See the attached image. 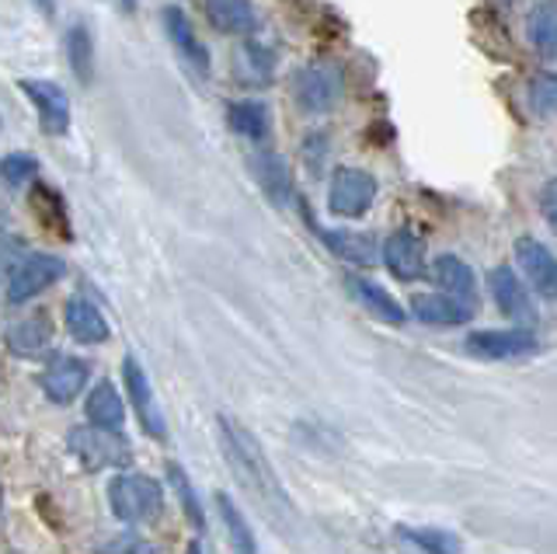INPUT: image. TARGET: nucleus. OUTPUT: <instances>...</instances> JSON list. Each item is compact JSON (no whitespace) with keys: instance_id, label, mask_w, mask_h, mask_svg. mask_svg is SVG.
<instances>
[{"instance_id":"nucleus-1","label":"nucleus","mask_w":557,"mask_h":554,"mask_svg":"<svg viewBox=\"0 0 557 554\" xmlns=\"http://www.w3.org/2000/svg\"><path fill=\"white\" fill-rule=\"evenodd\" d=\"M216 436H220V450H223L226 464H231L234 478L248 489V495L258 498L272 516L286 513L283 484H278L265 450H261V443L251 436V432L244 429L237 419H231V415H216Z\"/></svg>"},{"instance_id":"nucleus-2","label":"nucleus","mask_w":557,"mask_h":554,"mask_svg":"<svg viewBox=\"0 0 557 554\" xmlns=\"http://www.w3.org/2000/svg\"><path fill=\"white\" fill-rule=\"evenodd\" d=\"M109 506L122 524H153L164 509V489L147 475H119L109 484Z\"/></svg>"},{"instance_id":"nucleus-3","label":"nucleus","mask_w":557,"mask_h":554,"mask_svg":"<svg viewBox=\"0 0 557 554\" xmlns=\"http://www.w3.org/2000/svg\"><path fill=\"white\" fill-rule=\"evenodd\" d=\"M293 98H296V106L310 115L331 112L342 98V71L327 60H313L300 66L293 77Z\"/></svg>"},{"instance_id":"nucleus-4","label":"nucleus","mask_w":557,"mask_h":554,"mask_svg":"<svg viewBox=\"0 0 557 554\" xmlns=\"http://www.w3.org/2000/svg\"><path fill=\"white\" fill-rule=\"evenodd\" d=\"M70 450L74 457L87 467V471H101V467H115V464H126L129 460V446L119 432L109 429H98V426H81L70 432Z\"/></svg>"},{"instance_id":"nucleus-5","label":"nucleus","mask_w":557,"mask_h":554,"mask_svg":"<svg viewBox=\"0 0 557 554\" xmlns=\"http://www.w3.org/2000/svg\"><path fill=\"white\" fill-rule=\"evenodd\" d=\"M376 199V178L362 168H338L327 188V206L335 217H362Z\"/></svg>"},{"instance_id":"nucleus-6","label":"nucleus","mask_w":557,"mask_h":554,"mask_svg":"<svg viewBox=\"0 0 557 554\" xmlns=\"http://www.w3.org/2000/svg\"><path fill=\"white\" fill-rule=\"evenodd\" d=\"M463 349L478 359H527L540 349L533 328H509V332H474Z\"/></svg>"},{"instance_id":"nucleus-7","label":"nucleus","mask_w":557,"mask_h":554,"mask_svg":"<svg viewBox=\"0 0 557 554\" xmlns=\"http://www.w3.org/2000/svg\"><path fill=\"white\" fill-rule=\"evenodd\" d=\"M63 272H66V266L57 255H25V262L17 266L14 275L8 280V300L25 304L32 297H39V293L57 283Z\"/></svg>"},{"instance_id":"nucleus-8","label":"nucleus","mask_w":557,"mask_h":554,"mask_svg":"<svg viewBox=\"0 0 557 554\" xmlns=\"http://www.w3.org/2000/svg\"><path fill=\"white\" fill-rule=\"evenodd\" d=\"M17 88L28 95V101L39 112V126L49 136H63L70 130V98L60 84L52 81H17Z\"/></svg>"},{"instance_id":"nucleus-9","label":"nucleus","mask_w":557,"mask_h":554,"mask_svg":"<svg viewBox=\"0 0 557 554\" xmlns=\"http://www.w3.org/2000/svg\"><path fill=\"white\" fill-rule=\"evenodd\" d=\"M87 362L77 356H52L46 362V370L39 377V387L46 391V397L52 405H70L74 397L84 391L87 384Z\"/></svg>"},{"instance_id":"nucleus-10","label":"nucleus","mask_w":557,"mask_h":554,"mask_svg":"<svg viewBox=\"0 0 557 554\" xmlns=\"http://www.w3.org/2000/svg\"><path fill=\"white\" fill-rule=\"evenodd\" d=\"M487 290H492V297H495V304H498V310L505 318H512V321L527 324V328L536 324V307L530 300V290L522 286V280L512 269L498 266V269L487 272Z\"/></svg>"},{"instance_id":"nucleus-11","label":"nucleus","mask_w":557,"mask_h":554,"mask_svg":"<svg viewBox=\"0 0 557 554\" xmlns=\"http://www.w3.org/2000/svg\"><path fill=\"white\" fill-rule=\"evenodd\" d=\"M122 380H126L129 402H133V408L139 415V426H144V432L153 440H164V415H161V408H157V397L150 391V380H147L144 367H139L133 356L122 359Z\"/></svg>"},{"instance_id":"nucleus-12","label":"nucleus","mask_w":557,"mask_h":554,"mask_svg":"<svg viewBox=\"0 0 557 554\" xmlns=\"http://www.w3.org/2000/svg\"><path fill=\"white\" fill-rule=\"evenodd\" d=\"M516 262H519L522 272H527L530 286L540 293V297H544V300L557 297V262H554V255L540 245V241L519 237L516 241Z\"/></svg>"},{"instance_id":"nucleus-13","label":"nucleus","mask_w":557,"mask_h":554,"mask_svg":"<svg viewBox=\"0 0 557 554\" xmlns=\"http://www.w3.org/2000/svg\"><path fill=\"white\" fill-rule=\"evenodd\" d=\"M380 255L397 280L411 283V280H418V275H425V241L411 231H394L387 241H383Z\"/></svg>"},{"instance_id":"nucleus-14","label":"nucleus","mask_w":557,"mask_h":554,"mask_svg":"<svg viewBox=\"0 0 557 554\" xmlns=\"http://www.w3.org/2000/svg\"><path fill=\"white\" fill-rule=\"evenodd\" d=\"M304 220L313 227V234H318L321 241H324V248L327 251H335L338 258H345V262H352V266H366L370 269L376 258H380V251H376V245L366 234H356V231H327V227H321L318 220L310 217V210L304 206Z\"/></svg>"},{"instance_id":"nucleus-15","label":"nucleus","mask_w":557,"mask_h":554,"mask_svg":"<svg viewBox=\"0 0 557 554\" xmlns=\"http://www.w3.org/2000/svg\"><path fill=\"white\" fill-rule=\"evenodd\" d=\"M251 168H255V178L261 185V193H265V199L275 206V210H286L293 202V175H289L286 161L272 150H261V153H255Z\"/></svg>"},{"instance_id":"nucleus-16","label":"nucleus","mask_w":557,"mask_h":554,"mask_svg":"<svg viewBox=\"0 0 557 554\" xmlns=\"http://www.w3.org/2000/svg\"><path fill=\"white\" fill-rule=\"evenodd\" d=\"M209 25L223 36H251L258 28V11L251 0H202Z\"/></svg>"},{"instance_id":"nucleus-17","label":"nucleus","mask_w":557,"mask_h":554,"mask_svg":"<svg viewBox=\"0 0 557 554\" xmlns=\"http://www.w3.org/2000/svg\"><path fill=\"white\" fill-rule=\"evenodd\" d=\"M411 315L422 324L453 328V324H467L474 310H470L460 297H449V293H418L411 300Z\"/></svg>"},{"instance_id":"nucleus-18","label":"nucleus","mask_w":557,"mask_h":554,"mask_svg":"<svg viewBox=\"0 0 557 554\" xmlns=\"http://www.w3.org/2000/svg\"><path fill=\"white\" fill-rule=\"evenodd\" d=\"M164 28L171 36V46L185 57V63L191 66V71H196L199 77H209V53L199 42L196 28H191V22L185 19L182 8H164Z\"/></svg>"},{"instance_id":"nucleus-19","label":"nucleus","mask_w":557,"mask_h":554,"mask_svg":"<svg viewBox=\"0 0 557 554\" xmlns=\"http://www.w3.org/2000/svg\"><path fill=\"white\" fill-rule=\"evenodd\" d=\"M345 290L352 293V300H356V304H362V307L370 310L373 318H380L383 324L400 328V324L408 321V310L400 307L387 290L376 286V283H370V280H362V275H348V280H345Z\"/></svg>"},{"instance_id":"nucleus-20","label":"nucleus","mask_w":557,"mask_h":554,"mask_svg":"<svg viewBox=\"0 0 557 554\" xmlns=\"http://www.w3.org/2000/svg\"><path fill=\"white\" fill-rule=\"evenodd\" d=\"M66 332L74 335V342L81 345H101L104 338H109V321H104L101 310L84 300V297H74L66 300Z\"/></svg>"},{"instance_id":"nucleus-21","label":"nucleus","mask_w":557,"mask_h":554,"mask_svg":"<svg viewBox=\"0 0 557 554\" xmlns=\"http://www.w3.org/2000/svg\"><path fill=\"white\" fill-rule=\"evenodd\" d=\"M87 422L109 432H122V426H126V405H122L112 380H101V384H95V391L87 394Z\"/></svg>"},{"instance_id":"nucleus-22","label":"nucleus","mask_w":557,"mask_h":554,"mask_svg":"<svg viewBox=\"0 0 557 554\" xmlns=\"http://www.w3.org/2000/svg\"><path fill=\"white\" fill-rule=\"evenodd\" d=\"M32 213L35 220L42 223V227L49 234H57L63 241L74 237V231H70V213H66V202L63 196L57 193V188H49V185H32Z\"/></svg>"},{"instance_id":"nucleus-23","label":"nucleus","mask_w":557,"mask_h":554,"mask_svg":"<svg viewBox=\"0 0 557 554\" xmlns=\"http://www.w3.org/2000/svg\"><path fill=\"white\" fill-rule=\"evenodd\" d=\"M49 338H52V324H49L46 315H32V318L8 328V349L14 356H25V359L39 356L49 345Z\"/></svg>"},{"instance_id":"nucleus-24","label":"nucleus","mask_w":557,"mask_h":554,"mask_svg":"<svg viewBox=\"0 0 557 554\" xmlns=\"http://www.w3.org/2000/svg\"><path fill=\"white\" fill-rule=\"evenodd\" d=\"M226 123L234 133L248 136V140H265L272 130V112L265 101H234L226 109Z\"/></svg>"},{"instance_id":"nucleus-25","label":"nucleus","mask_w":557,"mask_h":554,"mask_svg":"<svg viewBox=\"0 0 557 554\" xmlns=\"http://www.w3.org/2000/svg\"><path fill=\"white\" fill-rule=\"evenodd\" d=\"M394 530H397L400 541L411 544L414 551H422V554H460L463 551L460 537L449 533V530H440V527H408V524H397Z\"/></svg>"},{"instance_id":"nucleus-26","label":"nucleus","mask_w":557,"mask_h":554,"mask_svg":"<svg viewBox=\"0 0 557 554\" xmlns=\"http://www.w3.org/2000/svg\"><path fill=\"white\" fill-rule=\"evenodd\" d=\"M432 275H435V283H440L449 297H474V272H470V266L463 262V258L457 255H440L432 262Z\"/></svg>"},{"instance_id":"nucleus-27","label":"nucleus","mask_w":557,"mask_h":554,"mask_svg":"<svg viewBox=\"0 0 557 554\" xmlns=\"http://www.w3.org/2000/svg\"><path fill=\"white\" fill-rule=\"evenodd\" d=\"M216 506H220V519H223V527H226V537H231L234 554H258L255 530H251L248 519H244V513L237 509V502L226 492H216Z\"/></svg>"},{"instance_id":"nucleus-28","label":"nucleus","mask_w":557,"mask_h":554,"mask_svg":"<svg viewBox=\"0 0 557 554\" xmlns=\"http://www.w3.org/2000/svg\"><path fill=\"white\" fill-rule=\"evenodd\" d=\"M275 74V57L269 46H258V42H244L240 53H237V77L244 84H269Z\"/></svg>"},{"instance_id":"nucleus-29","label":"nucleus","mask_w":557,"mask_h":554,"mask_svg":"<svg viewBox=\"0 0 557 554\" xmlns=\"http://www.w3.org/2000/svg\"><path fill=\"white\" fill-rule=\"evenodd\" d=\"M66 57H70V71L81 84H91L95 77V42L87 25H74L66 32Z\"/></svg>"},{"instance_id":"nucleus-30","label":"nucleus","mask_w":557,"mask_h":554,"mask_svg":"<svg viewBox=\"0 0 557 554\" xmlns=\"http://www.w3.org/2000/svg\"><path fill=\"white\" fill-rule=\"evenodd\" d=\"M554 0H544L533 14H530V39L536 46V53L544 60H554L557 53V19H554Z\"/></svg>"},{"instance_id":"nucleus-31","label":"nucleus","mask_w":557,"mask_h":554,"mask_svg":"<svg viewBox=\"0 0 557 554\" xmlns=\"http://www.w3.org/2000/svg\"><path fill=\"white\" fill-rule=\"evenodd\" d=\"M168 478H171V492L178 495L182 509H185V516H188V524L202 533V530H206V513H202V506H199V495H196V489H191V481H188V475H185V467H182V464H168Z\"/></svg>"},{"instance_id":"nucleus-32","label":"nucleus","mask_w":557,"mask_h":554,"mask_svg":"<svg viewBox=\"0 0 557 554\" xmlns=\"http://www.w3.org/2000/svg\"><path fill=\"white\" fill-rule=\"evenodd\" d=\"M530 106L540 119H550L554 115V106H557V77L550 71L536 74L530 81Z\"/></svg>"},{"instance_id":"nucleus-33","label":"nucleus","mask_w":557,"mask_h":554,"mask_svg":"<svg viewBox=\"0 0 557 554\" xmlns=\"http://www.w3.org/2000/svg\"><path fill=\"white\" fill-rule=\"evenodd\" d=\"M35 171H39V161H35L32 153H8V158L0 161V178H4L11 188L32 182Z\"/></svg>"},{"instance_id":"nucleus-34","label":"nucleus","mask_w":557,"mask_h":554,"mask_svg":"<svg viewBox=\"0 0 557 554\" xmlns=\"http://www.w3.org/2000/svg\"><path fill=\"white\" fill-rule=\"evenodd\" d=\"M25 255H28V248H25V241H22V237L0 234V283L11 280L14 269L25 262Z\"/></svg>"},{"instance_id":"nucleus-35","label":"nucleus","mask_w":557,"mask_h":554,"mask_svg":"<svg viewBox=\"0 0 557 554\" xmlns=\"http://www.w3.org/2000/svg\"><path fill=\"white\" fill-rule=\"evenodd\" d=\"M104 554H157V547L150 541H144L139 533H122L104 547Z\"/></svg>"},{"instance_id":"nucleus-36","label":"nucleus","mask_w":557,"mask_h":554,"mask_svg":"<svg viewBox=\"0 0 557 554\" xmlns=\"http://www.w3.org/2000/svg\"><path fill=\"white\" fill-rule=\"evenodd\" d=\"M544 220L550 223H557V213H554V182H547V188H544Z\"/></svg>"},{"instance_id":"nucleus-37","label":"nucleus","mask_w":557,"mask_h":554,"mask_svg":"<svg viewBox=\"0 0 557 554\" xmlns=\"http://www.w3.org/2000/svg\"><path fill=\"white\" fill-rule=\"evenodd\" d=\"M35 8H39L46 19H52V14H57V0H32Z\"/></svg>"},{"instance_id":"nucleus-38","label":"nucleus","mask_w":557,"mask_h":554,"mask_svg":"<svg viewBox=\"0 0 557 554\" xmlns=\"http://www.w3.org/2000/svg\"><path fill=\"white\" fill-rule=\"evenodd\" d=\"M185 554H202V547H199V541H191V544H188V551H185Z\"/></svg>"},{"instance_id":"nucleus-39","label":"nucleus","mask_w":557,"mask_h":554,"mask_svg":"<svg viewBox=\"0 0 557 554\" xmlns=\"http://www.w3.org/2000/svg\"><path fill=\"white\" fill-rule=\"evenodd\" d=\"M122 8H126V11H136V0H122Z\"/></svg>"},{"instance_id":"nucleus-40","label":"nucleus","mask_w":557,"mask_h":554,"mask_svg":"<svg viewBox=\"0 0 557 554\" xmlns=\"http://www.w3.org/2000/svg\"><path fill=\"white\" fill-rule=\"evenodd\" d=\"M0 498H4V492H0Z\"/></svg>"}]
</instances>
